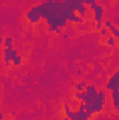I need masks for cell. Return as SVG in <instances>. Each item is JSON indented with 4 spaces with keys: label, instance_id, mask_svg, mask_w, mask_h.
<instances>
[{
    "label": "cell",
    "instance_id": "cell-1",
    "mask_svg": "<svg viewBox=\"0 0 119 120\" xmlns=\"http://www.w3.org/2000/svg\"><path fill=\"white\" fill-rule=\"evenodd\" d=\"M41 20H45L48 24V31L53 34H60L62 28L67 24V14L73 13L69 11L64 6L63 0H42L36 4Z\"/></svg>",
    "mask_w": 119,
    "mask_h": 120
},
{
    "label": "cell",
    "instance_id": "cell-2",
    "mask_svg": "<svg viewBox=\"0 0 119 120\" xmlns=\"http://www.w3.org/2000/svg\"><path fill=\"white\" fill-rule=\"evenodd\" d=\"M74 99L79 101L80 110H86L90 115H97L104 110V105L107 101V91L97 90L95 85L90 84L86 85V88L80 92L74 94Z\"/></svg>",
    "mask_w": 119,
    "mask_h": 120
},
{
    "label": "cell",
    "instance_id": "cell-3",
    "mask_svg": "<svg viewBox=\"0 0 119 120\" xmlns=\"http://www.w3.org/2000/svg\"><path fill=\"white\" fill-rule=\"evenodd\" d=\"M63 112H64V116L67 117V120H90L92 117V115H90L86 110H80V109L71 110L69 102H66L63 105Z\"/></svg>",
    "mask_w": 119,
    "mask_h": 120
},
{
    "label": "cell",
    "instance_id": "cell-4",
    "mask_svg": "<svg viewBox=\"0 0 119 120\" xmlns=\"http://www.w3.org/2000/svg\"><path fill=\"white\" fill-rule=\"evenodd\" d=\"M90 8L92 11V18H94V22L95 24H101L102 22V17H104V6L102 4H98L97 1L91 3L90 4Z\"/></svg>",
    "mask_w": 119,
    "mask_h": 120
},
{
    "label": "cell",
    "instance_id": "cell-5",
    "mask_svg": "<svg viewBox=\"0 0 119 120\" xmlns=\"http://www.w3.org/2000/svg\"><path fill=\"white\" fill-rule=\"evenodd\" d=\"M119 88V71H115L109 78L108 82L105 84V91H114Z\"/></svg>",
    "mask_w": 119,
    "mask_h": 120
},
{
    "label": "cell",
    "instance_id": "cell-6",
    "mask_svg": "<svg viewBox=\"0 0 119 120\" xmlns=\"http://www.w3.org/2000/svg\"><path fill=\"white\" fill-rule=\"evenodd\" d=\"M16 55H18V53H17V50L13 49V48H4V49H3V63H4L6 67L11 66V60H13V57H14Z\"/></svg>",
    "mask_w": 119,
    "mask_h": 120
},
{
    "label": "cell",
    "instance_id": "cell-7",
    "mask_svg": "<svg viewBox=\"0 0 119 120\" xmlns=\"http://www.w3.org/2000/svg\"><path fill=\"white\" fill-rule=\"evenodd\" d=\"M25 17H27V20L30 21L31 24H38V22L41 21V15H39V11H38V7H36V6H34V7H31L30 10L27 11V14H25Z\"/></svg>",
    "mask_w": 119,
    "mask_h": 120
},
{
    "label": "cell",
    "instance_id": "cell-8",
    "mask_svg": "<svg viewBox=\"0 0 119 120\" xmlns=\"http://www.w3.org/2000/svg\"><path fill=\"white\" fill-rule=\"evenodd\" d=\"M67 22H73V24H83L84 18L77 15L76 13H69L67 14Z\"/></svg>",
    "mask_w": 119,
    "mask_h": 120
},
{
    "label": "cell",
    "instance_id": "cell-9",
    "mask_svg": "<svg viewBox=\"0 0 119 120\" xmlns=\"http://www.w3.org/2000/svg\"><path fill=\"white\" fill-rule=\"evenodd\" d=\"M111 98H112L114 109H115V110H119V90L111 91Z\"/></svg>",
    "mask_w": 119,
    "mask_h": 120
},
{
    "label": "cell",
    "instance_id": "cell-10",
    "mask_svg": "<svg viewBox=\"0 0 119 120\" xmlns=\"http://www.w3.org/2000/svg\"><path fill=\"white\" fill-rule=\"evenodd\" d=\"M87 13H88V7H87L86 4L79 6V7H77V10H76V14H77V15H80V17H83V18H86V17H87Z\"/></svg>",
    "mask_w": 119,
    "mask_h": 120
},
{
    "label": "cell",
    "instance_id": "cell-11",
    "mask_svg": "<svg viewBox=\"0 0 119 120\" xmlns=\"http://www.w3.org/2000/svg\"><path fill=\"white\" fill-rule=\"evenodd\" d=\"M3 45H4V48H13V38L11 36L3 38Z\"/></svg>",
    "mask_w": 119,
    "mask_h": 120
},
{
    "label": "cell",
    "instance_id": "cell-12",
    "mask_svg": "<svg viewBox=\"0 0 119 120\" xmlns=\"http://www.w3.org/2000/svg\"><path fill=\"white\" fill-rule=\"evenodd\" d=\"M21 63H23V57H21L20 55H16V56L13 57V60H11V64H13V66H16V67H17V66H20Z\"/></svg>",
    "mask_w": 119,
    "mask_h": 120
},
{
    "label": "cell",
    "instance_id": "cell-13",
    "mask_svg": "<svg viewBox=\"0 0 119 120\" xmlns=\"http://www.w3.org/2000/svg\"><path fill=\"white\" fill-rule=\"evenodd\" d=\"M108 31H111V34H112V36L116 39V38H119V31H118V28H116V25H112L111 28Z\"/></svg>",
    "mask_w": 119,
    "mask_h": 120
},
{
    "label": "cell",
    "instance_id": "cell-14",
    "mask_svg": "<svg viewBox=\"0 0 119 120\" xmlns=\"http://www.w3.org/2000/svg\"><path fill=\"white\" fill-rule=\"evenodd\" d=\"M86 82H77L76 85H74V90H76V92H80V91H83L84 88H86Z\"/></svg>",
    "mask_w": 119,
    "mask_h": 120
},
{
    "label": "cell",
    "instance_id": "cell-15",
    "mask_svg": "<svg viewBox=\"0 0 119 120\" xmlns=\"http://www.w3.org/2000/svg\"><path fill=\"white\" fill-rule=\"evenodd\" d=\"M107 43H108V46H115V38H114V36H109V35H108Z\"/></svg>",
    "mask_w": 119,
    "mask_h": 120
},
{
    "label": "cell",
    "instance_id": "cell-16",
    "mask_svg": "<svg viewBox=\"0 0 119 120\" xmlns=\"http://www.w3.org/2000/svg\"><path fill=\"white\" fill-rule=\"evenodd\" d=\"M99 35H101V36H108V30H107L105 27H102V28L99 30Z\"/></svg>",
    "mask_w": 119,
    "mask_h": 120
},
{
    "label": "cell",
    "instance_id": "cell-17",
    "mask_svg": "<svg viewBox=\"0 0 119 120\" xmlns=\"http://www.w3.org/2000/svg\"><path fill=\"white\" fill-rule=\"evenodd\" d=\"M3 119H4V115H3V113L0 112V120H3Z\"/></svg>",
    "mask_w": 119,
    "mask_h": 120
},
{
    "label": "cell",
    "instance_id": "cell-18",
    "mask_svg": "<svg viewBox=\"0 0 119 120\" xmlns=\"http://www.w3.org/2000/svg\"><path fill=\"white\" fill-rule=\"evenodd\" d=\"M0 45H3V38H0Z\"/></svg>",
    "mask_w": 119,
    "mask_h": 120
},
{
    "label": "cell",
    "instance_id": "cell-19",
    "mask_svg": "<svg viewBox=\"0 0 119 120\" xmlns=\"http://www.w3.org/2000/svg\"><path fill=\"white\" fill-rule=\"evenodd\" d=\"M62 120H67V117H66V116H64V117H63V119H62Z\"/></svg>",
    "mask_w": 119,
    "mask_h": 120
}]
</instances>
